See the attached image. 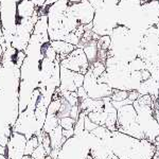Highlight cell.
<instances>
[{"label": "cell", "mask_w": 159, "mask_h": 159, "mask_svg": "<svg viewBox=\"0 0 159 159\" xmlns=\"http://www.w3.org/2000/svg\"><path fill=\"white\" fill-rule=\"evenodd\" d=\"M117 130L129 135L138 140L144 139L140 125L137 122V111L133 104L125 105L121 108L117 109Z\"/></svg>", "instance_id": "cell-1"}, {"label": "cell", "mask_w": 159, "mask_h": 159, "mask_svg": "<svg viewBox=\"0 0 159 159\" xmlns=\"http://www.w3.org/2000/svg\"><path fill=\"white\" fill-rule=\"evenodd\" d=\"M137 111V122L140 125L144 139L152 143L156 142V138L159 136V124L153 117V110L155 106L139 104L137 101L133 102Z\"/></svg>", "instance_id": "cell-2"}, {"label": "cell", "mask_w": 159, "mask_h": 159, "mask_svg": "<svg viewBox=\"0 0 159 159\" xmlns=\"http://www.w3.org/2000/svg\"><path fill=\"white\" fill-rule=\"evenodd\" d=\"M61 66L73 72L82 73L84 75L88 72L90 67L89 61L82 48H75L67 57L61 61Z\"/></svg>", "instance_id": "cell-3"}, {"label": "cell", "mask_w": 159, "mask_h": 159, "mask_svg": "<svg viewBox=\"0 0 159 159\" xmlns=\"http://www.w3.org/2000/svg\"><path fill=\"white\" fill-rule=\"evenodd\" d=\"M67 11L73 15L81 25L92 24L96 17V10L87 0H82L78 3H69Z\"/></svg>", "instance_id": "cell-4"}, {"label": "cell", "mask_w": 159, "mask_h": 159, "mask_svg": "<svg viewBox=\"0 0 159 159\" xmlns=\"http://www.w3.org/2000/svg\"><path fill=\"white\" fill-rule=\"evenodd\" d=\"M75 73L73 71L66 69L61 66L60 69V81H61V85L58 88L61 90H67L71 92H76L78 90V87L75 86Z\"/></svg>", "instance_id": "cell-5"}, {"label": "cell", "mask_w": 159, "mask_h": 159, "mask_svg": "<svg viewBox=\"0 0 159 159\" xmlns=\"http://www.w3.org/2000/svg\"><path fill=\"white\" fill-rule=\"evenodd\" d=\"M137 91L139 92L140 96L144 94H150L154 103L157 102L158 98V91H159V82L155 81L152 78L148 79V81L141 82V84L138 87Z\"/></svg>", "instance_id": "cell-6"}, {"label": "cell", "mask_w": 159, "mask_h": 159, "mask_svg": "<svg viewBox=\"0 0 159 159\" xmlns=\"http://www.w3.org/2000/svg\"><path fill=\"white\" fill-rule=\"evenodd\" d=\"M50 45L53 48V50L55 51L60 61H63L64 58L67 57L76 48L75 46L71 45V43L65 42V40H52V42H50Z\"/></svg>", "instance_id": "cell-7"}, {"label": "cell", "mask_w": 159, "mask_h": 159, "mask_svg": "<svg viewBox=\"0 0 159 159\" xmlns=\"http://www.w3.org/2000/svg\"><path fill=\"white\" fill-rule=\"evenodd\" d=\"M50 141H51V148L52 150H61V147L64 145V143L67 141L65 137H63V129L61 127V125H58L57 127H55L52 132H50L49 134Z\"/></svg>", "instance_id": "cell-8"}, {"label": "cell", "mask_w": 159, "mask_h": 159, "mask_svg": "<svg viewBox=\"0 0 159 159\" xmlns=\"http://www.w3.org/2000/svg\"><path fill=\"white\" fill-rule=\"evenodd\" d=\"M82 49H83L87 60L89 61V65H92V64L98 61L99 50H98V46H97V40L92 39L90 42H88L83 46Z\"/></svg>", "instance_id": "cell-9"}, {"label": "cell", "mask_w": 159, "mask_h": 159, "mask_svg": "<svg viewBox=\"0 0 159 159\" xmlns=\"http://www.w3.org/2000/svg\"><path fill=\"white\" fill-rule=\"evenodd\" d=\"M60 125V119L57 118L56 115H48L46 117L45 123L43 126V132L46 134H49L50 132H52L55 127H57Z\"/></svg>", "instance_id": "cell-10"}, {"label": "cell", "mask_w": 159, "mask_h": 159, "mask_svg": "<svg viewBox=\"0 0 159 159\" xmlns=\"http://www.w3.org/2000/svg\"><path fill=\"white\" fill-rule=\"evenodd\" d=\"M61 108L58 110L57 112V118L58 119H61V118H65V117H70V111H71V108H72V106H71V104L69 103L68 101H66L65 99L61 97Z\"/></svg>", "instance_id": "cell-11"}, {"label": "cell", "mask_w": 159, "mask_h": 159, "mask_svg": "<svg viewBox=\"0 0 159 159\" xmlns=\"http://www.w3.org/2000/svg\"><path fill=\"white\" fill-rule=\"evenodd\" d=\"M89 70L91 71V73L93 74L94 78L98 79L105 72V71H106V67H105L104 63H101V61H97L96 63H93L92 65H90Z\"/></svg>", "instance_id": "cell-12"}, {"label": "cell", "mask_w": 159, "mask_h": 159, "mask_svg": "<svg viewBox=\"0 0 159 159\" xmlns=\"http://www.w3.org/2000/svg\"><path fill=\"white\" fill-rule=\"evenodd\" d=\"M129 67L130 72H135V71H141L145 69V61L141 60L140 57H135L129 61Z\"/></svg>", "instance_id": "cell-13"}, {"label": "cell", "mask_w": 159, "mask_h": 159, "mask_svg": "<svg viewBox=\"0 0 159 159\" xmlns=\"http://www.w3.org/2000/svg\"><path fill=\"white\" fill-rule=\"evenodd\" d=\"M97 46H98V50L108 51L111 47V37L109 35H102L97 40Z\"/></svg>", "instance_id": "cell-14"}, {"label": "cell", "mask_w": 159, "mask_h": 159, "mask_svg": "<svg viewBox=\"0 0 159 159\" xmlns=\"http://www.w3.org/2000/svg\"><path fill=\"white\" fill-rule=\"evenodd\" d=\"M85 112L81 111L79 116V119L76 120L75 125H74V136H79L85 130L84 129V123H85Z\"/></svg>", "instance_id": "cell-15"}, {"label": "cell", "mask_w": 159, "mask_h": 159, "mask_svg": "<svg viewBox=\"0 0 159 159\" xmlns=\"http://www.w3.org/2000/svg\"><path fill=\"white\" fill-rule=\"evenodd\" d=\"M39 144V141H38V138L36 137H32L31 139H29L25 143V155H32V153L35 151V148L38 147Z\"/></svg>", "instance_id": "cell-16"}, {"label": "cell", "mask_w": 159, "mask_h": 159, "mask_svg": "<svg viewBox=\"0 0 159 159\" xmlns=\"http://www.w3.org/2000/svg\"><path fill=\"white\" fill-rule=\"evenodd\" d=\"M129 97V91L126 90H119V89H112V93L110 96V100L111 101H123V100H126Z\"/></svg>", "instance_id": "cell-17"}, {"label": "cell", "mask_w": 159, "mask_h": 159, "mask_svg": "<svg viewBox=\"0 0 159 159\" xmlns=\"http://www.w3.org/2000/svg\"><path fill=\"white\" fill-rule=\"evenodd\" d=\"M75 120H73L71 117H65L60 119V125L63 129H72L75 125Z\"/></svg>", "instance_id": "cell-18"}, {"label": "cell", "mask_w": 159, "mask_h": 159, "mask_svg": "<svg viewBox=\"0 0 159 159\" xmlns=\"http://www.w3.org/2000/svg\"><path fill=\"white\" fill-rule=\"evenodd\" d=\"M48 154L46 153V150H45V148L43 147V144L42 143H39L38 144V147L35 148V151L32 153V158L33 159H45V157L47 156Z\"/></svg>", "instance_id": "cell-19"}, {"label": "cell", "mask_w": 159, "mask_h": 159, "mask_svg": "<svg viewBox=\"0 0 159 159\" xmlns=\"http://www.w3.org/2000/svg\"><path fill=\"white\" fill-rule=\"evenodd\" d=\"M97 127H98V125L94 124L93 122L91 121L90 119H89L88 117H87V115L85 116V123H84V129H85L86 132L88 133H91L93 129H96Z\"/></svg>", "instance_id": "cell-20"}, {"label": "cell", "mask_w": 159, "mask_h": 159, "mask_svg": "<svg viewBox=\"0 0 159 159\" xmlns=\"http://www.w3.org/2000/svg\"><path fill=\"white\" fill-rule=\"evenodd\" d=\"M87 1L93 7V9L96 10V12L99 11V10H102V7H103L105 4L104 0H87Z\"/></svg>", "instance_id": "cell-21"}, {"label": "cell", "mask_w": 159, "mask_h": 159, "mask_svg": "<svg viewBox=\"0 0 159 159\" xmlns=\"http://www.w3.org/2000/svg\"><path fill=\"white\" fill-rule=\"evenodd\" d=\"M81 114V110H80V107L79 105H75V106H72L71 108V111H70V117L72 118L73 120H78L79 119V116Z\"/></svg>", "instance_id": "cell-22"}, {"label": "cell", "mask_w": 159, "mask_h": 159, "mask_svg": "<svg viewBox=\"0 0 159 159\" xmlns=\"http://www.w3.org/2000/svg\"><path fill=\"white\" fill-rule=\"evenodd\" d=\"M139 97H140V94L137 90H130L129 91V97H127V99L130 100L132 102H135L139 99Z\"/></svg>", "instance_id": "cell-23"}, {"label": "cell", "mask_w": 159, "mask_h": 159, "mask_svg": "<svg viewBox=\"0 0 159 159\" xmlns=\"http://www.w3.org/2000/svg\"><path fill=\"white\" fill-rule=\"evenodd\" d=\"M74 136V129H63V137H65L66 139H70Z\"/></svg>", "instance_id": "cell-24"}, {"label": "cell", "mask_w": 159, "mask_h": 159, "mask_svg": "<svg viewBox=\"0 0 159 159\" xmlns=\"http://www.w3.org/2000/svg\"><path fill=\"white\" fill-rule=\"evenodd\" d=\"M140 73H141V80H142V82L148 81V79H151V73H150V71L147 70V69L141 70Z\"/></svg>", "instance_id": "cell-25"}, {"label": "cell", "mask_w": 159, "mask_h": 159, "mask_svg": "<svg viewBox=\"0 0 159 159\" xmlns=\"http://www.w3.org/2000/svg\"><path fill=\"white\" fill-rule=\"evenodd\" d=\"M153 117L155 118V120L157 121V123L159 124V109L158 108H154V110H153Z\"/></svg>", "instance_id": "cell-26"}, {"label": "cell", "mask_w": 159, "mask_h": 159, "mask_svg": "<svg viewBox=\"0 0 159 159\" xmlns=\"http://www.w3.org/2000/svg\"><path fill=\"white\" fill-rule=\"evenodd\" d=\"M3 52H4V48L2 47V43L0 42V61L2 60V56H3Z\"/></svg>", "instance_id": "cell-27"}, {"label": "cell", "mask_w": 159, "mask_h": 159, "mask_svg": "<svg viewBox=\"0 0 159 159\" xmlns=\"http://www.w3.org/2000/svg\"><path fill=\"white\" fill-rule=\"evenodd\" d=\"M153 159H159V147H157V148H156V152H155V155H154Z\"/></svg>", "instance_id": "cell-28"}, {"label": "cell", "mask_w": 159, "mask_h": 159, "mask_svg": "<svg viewBox=\"0 0 159 159\" xmlns=\"http://www.w3.org/2000/svg\"><path fill=\"white\" fill-rule=\"evenodd\" d=\"M155 108L159 109V91H158V98H157V102L155 103Z\"/></svg>", "instance_id": "cell-29"}, {"label": "cell", "mask_w": 159, "mask_h": 159, "mask_svg": "<svg viewBox=\"0 0 159 159\" xmlns=\"http://www.w3.org/2000/svg\"><path fill=\"white\" fill-rule=\"evenodd\" d=\"M154 144H155L156 147H159V136H158L157 138H156V142L154 143Z\"/></svg>", "instance_id": "cell-30"}, {"label": "cell", "mask_w": 159, "mask_h": 159, "mask_svg": "<svg viewBox=\"0 0 159 159\" xmlns=\"http://www.w3.org/2000/svg\"><path fill=\"white\" fill-rule=\"evenodd\" d=\"M82 0H70V3H78V2H81Z\"/></svg>", "instance_id": "cell-31"}, {"label": "cell", "mask_w": 159, "mask_h": 159, "mask_svg": "<svg viewBox=\"0 0 159 159\" xmlns=\"http://www.w3.org/2000/svg\"><path fill=\"white\" fill-rule=\"evenodd\" d=\"M112 159H120V158L117 157V156H115V155H112Z\"/></svg>", "instance_id": "cell-32"}, {"label": "cell", "mask_w": 159, "mask_h": 159, "mask_svg": "<svg viewBox=\"0 0 159 159\" xmlns=\"http://www.w3.org/2000/svg\"><path fill=\"white\" fill-rule=\"evenodd\" d=\"M158 1H159V0H158Z\"/></svg>", "instance_id": "cell-33"}]
</instances>
